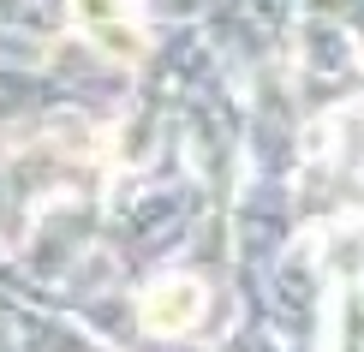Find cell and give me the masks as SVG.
<instances>
[{"mask_svg": "<svg viewBox=\"0 0 364 352\" xmlns=\"http://www.w3.org/2000/svg\"><path fill=\"white\" fill-rule=\"evenodd\" d=\"M72 24H78V36H90L119 66L144 60V24H138L132 0H72Z\"/></svg>", "mask_w": 364, "mask_h": 352, "instance_id": "1", "label": "cell"}, {"mask_svg": "<svg viewBox=\"0 0 364 352\" xmlns=\"http://www.w3.org/2000/svg\"><path fill=\"white\" fill-rule=\"evenodd\" d=\"M197 316H203V287L186 281V274H168L138 299V323L149 334H186Z\"/></svg>", "mask_w": 364, "mask_h": 352, "instance_id": "2", "label": "cell"}]
</instances>
